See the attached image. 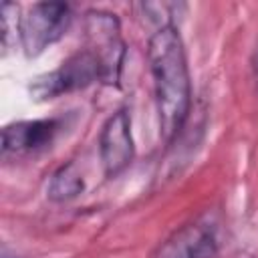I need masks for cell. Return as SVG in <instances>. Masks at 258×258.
<instances>
[{
  "mask_svg": "<svg viewBox=\"0 0 258 258\" xmlns=\"http://www.w3.org/2000/svg\"><path fill=\"white\" fill-rule=\"evenodd\" d=\"M95 81H103V67L99 58L89 48H85L60 62L58 69L36 77L30 85V95L36 101H46L85 89Z\"/></svg>",
  "mask_w": 258,
  "mask_h": 258,
  "instance_id": "obj_2",
  "label": "cell"
},
{
  "mask_svg": "<svg viewBox=\"0 0 258 258\" xmlns=\"http://www.w3.org/2000/svg\"><path fill=\"white\" fill-rule=\"evenodd\" d=\"M147 60L153 79L159 129L173 141L183 129L191 107V83L183 40L173 24L157 28L147 42Z\"/></svg>",
  "mask_w": 258,
  "mask_h": 258,
  "instance_id": "obj_1",
  "label": "cell"
},
{
  "mask_svg": "<svg viewBox=\"0 0 258 258\" xmlns=\"http://www.w3.org/2000/svg\"><path fill=\"white\" fill-rule=\"evenodd\" d=\"M87 32L91 46L89 50L99 58L103 67V81L115 83L123 64V40L119 34V22L109 12H89Z\"/></svg>",
  "mask_w": 258,
  "mask_h": 258,
  "instance_id": "obj_4",
  "label": "cell"
},
{
  "mask_svg": "<svg viewBox=\"0 0 258 258\" xmlns=\"http://www.w3.org/2000/svg\"><path fill=\"white\" fill-rule=\"evenodd\" d=\"M71 6L64 2H36L18 20V34L28 56L54 44L71 24Z\"/></svg>",
  "mask_w": 258,
  "mask_h": 258,
  "instance_id": "obj_3",
  "label": "cell"
},
{
  "mask_svg": "<svg viewBox=\"0 0 258 258\" xmlns=\"http://www.w3.org/2000/svg\"><path fill=\"white\" fill-rule=\"evenodd\" d=\"M133 135L131 119L125 109L115 111L101 127L99 135V155L107 177H115L127 169L133 159Z\"/></svg>",
  "mask_w": 258,
  "mask_h": 258,
  "instance_id": "obj_5",
  "label": "cell"
},
{
  "mask_svg": "<svg viewBox=\"0 0 258 258\" xmlns=\"http://www.w3.org/2000/svg\"><path fill=\"white\" fill-rule=\"evenodd\" d=\"M83 187H85L83 175L79 173L75 163H67L50 175V181L46 185V194L52 202H69V200L77 198L83 191Z\"/></svg>",
  "mask_w": 258,
  "mask_h": 258,
  "instance_id": "obj_8",
  "label": "cell"
},
{
  "mask_svg": "<svg viewBox=\"0 0 258 258\" xmlns=\"http://www.w3.org/2000/svg\"><path fill=\"white\" fill-rule=\"evenodd\" d=\"M4 258H10V256H4Z\"/></svg>",
  "mask_w": 258,
  "mask_h": 258,
  "instance_id": "obj_9",
  "label": "cell"
},
{
  "mask_svg": "<svg viewBox=\"0 0 258 258\" xmlns=\"http://www.w3.org/2000/svg\"><path fill=\"white\" fill-rule=\"evenodd\" d=\"M218 250L216 232L210 224L194 222L171 234L157 250L155 258H212Z\"/></svg>",
  "mask_w": 258,
  "mask_h": 258,
  "instance_id": "obj_7",
  "label": "cell"
},
{
  "mask_svg": "<svg viewBox=\"0 0 258 258\" xmlns=\"http://www.w3.org/2000/svg\"><path fill=\"white\" fill-rule=\"evenodd\" d=\"M60 129H62V121L54 117L10 123L2 129V155L26 157L38 153L54 141Z\"/></svg>",
  "mask_w": 258,
  "mask_h": 258,
  "instance_id": "obj_6",
  "label": "cell"
}]
</instances>
